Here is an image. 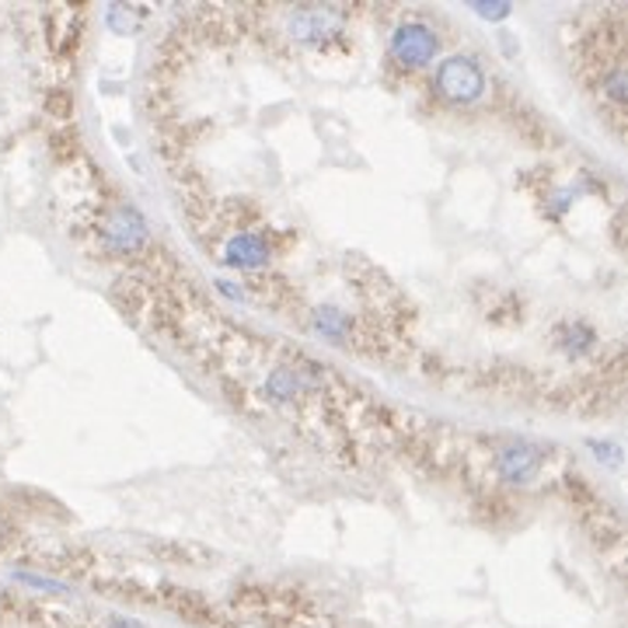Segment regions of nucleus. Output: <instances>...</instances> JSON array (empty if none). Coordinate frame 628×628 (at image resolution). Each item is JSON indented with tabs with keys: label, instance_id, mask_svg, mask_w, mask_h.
I'll return each instance as SVG.
<instances>
[{
	"label": "nucleus",
	"instance_id": "1",
	"mask_svg": "<svg viewBox=\"0 0 628 628\" xmlns=\"http://www.w3.org/2000/svg\"><path fill=\"white\" fill-rule=\"evenodd\" d=\"M81 245L95 258H143L151 248V224L126 199H102L78 228Z\"/></svg>",
	"mask_w": 628,
	"mask_h": 628
},
{
	"label": "nucleus",
	"instance_id": "2",
	"mask_svg": "<svg viewBox=\"0 0 628 628\" xmlns=\"http://www.w3.org/2000/svg\"><path fill=\"white\" fill-rule=\"evenodd\" d=\"M482 475L492 478L496 486L510 489H531L545 482L551 447L527 437H500V440H482Z\"/></svg>",
	"mask_w": 628,
	"mask_h": 628
},
{
	"label": "nucleus",
	"instance_id": "3",
	"mask_svg": "<svg viewBox=\"0 0 628 628\" xmlns=\"http://www.w3.org/2000/svg\"><path fill=\"white\" fill-rule=\"evenodd\" d=\"M207 231V228H202ZM196 231V234H202ZM210 245L217 248V258L231 269H242V272H263L272 263V237L269 231H258V228H224L220 220L210 224Z\"/></svg>",
	"mask_w": 628,
	"mask_h": 628
},
{
	"label": "nucleus",
	"instance_id": "4",
	"mask_svg": "<svg viewBox=\"0 0 628 628\" xmlns=\"http://www.w3.org/2000/svg\"><path fill=\"white\" fill-rule=\"evenodd\" d=\"M433 91L451 105H472L489 91L486 67L478 63V57H472V53L443 57L433 70Z\"/></svg>",
	"mask_w": 628,
	"mask_h": 628
},
{
	"label": "nucleus",
	"instance_id": "5",
	"mask_svg": "<svg viewBox=\"0 0 628 628\" xmlns=\"http://www.w3.org/2000/svg\"><path fill=\"white\" fill-rule=\"evenodd\" d=\"M387 49H392V60L405 70H419L437 60L440 53V39L430 25L422 22H402L392 28V39H387Z\"/></svg>",
	"mask_w": 628,
	"mask_h": 628
},
{
	"label": "nucleus",
	"instance_id": "6",
	"mask_svg": "<svg viewBox=\"0 0 628 628\" xmlns=\"http://www.w3.org/2000/svg\"><path fill=\"white\" fill-rule=\"evenodd\" d=\"M339 32H346V11L342 8H293L287 11V35L293 43L322 46L332 43Z\"/></svg>",
	"mask_w": 628,
	"mask_h": 628
},
{
	"label": "nucleus",
	"instance_id": "7",
	"mask_svg": "<svg viewBox=\"0 0 628 628\" xmlns=\"http://www.w3.org/2000/svg\"><path fill=\"white\" fill-rule=\"evenodd\" d=\"M311 325L318 328L325 339L339 342V346H357V349L363 346V322L349 318L342 307H332V304L314 307L311 311Z\"/></svg>",
	"mask_w": 628,
	"mask_h": 628
},
{
	"label": "nucleus",
	"instance_id": "8",
	"mask_svg": "<svg viewBox=\"0 0 628 628\" xmlns=\"http://www.w3.org/2000/svg\"><path fill=\"white\" fill-rule=\"evenodd\" d=\"M551 342H556V349L566 360H583L597 349V332L590 328L586 322H580V318H569V322L556 325V332H551Z\"/></svg>",
	"mask_w": 628,
	"mask_h": 628
},
{
	"label": "nucleus",
	"instance_id": "9",
	"mask_svg": "<svg viewBox=\"0 0 628 628\" xmlns=\"http://www.w3.org/2000/svg\"><path fill=\"white\" fill-rule=\"evenodd\" d=\"M475 11L489 18V22H503V18L510 14V4H475Z\"/></svg>",
	"mask_w": 628,
	"mask_h": 628
},
{
	"label": "nucleus",
	"instance_id": "10",
	"mask_svg": "<svg viewBox=\"0 0 628 628\" xmlns=\"http://www.w3.org/2000/svg\"><path fill=\"white\" fill-rule=\"evenodd\" d=\"M298 628H322V625H298Z\"/></svg>",
	"mask_w": 628,
	"mask_h": 628
}]
</instances>
